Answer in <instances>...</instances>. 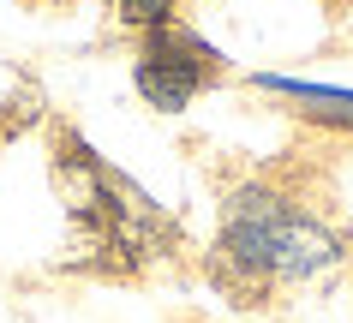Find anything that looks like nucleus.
Segmentation results:
<instances>
[{
	"label": "nucleus",
	"instance_id": "f03ea898",
	"mask_svg": "<svg viewBox=\"0 0 353 323\" xmlns=\"http://www.w3.org/2000/svg\"><path fill=\"white\" fill-rule=\"evenodd\" d=\"M138 90H144L150 108H186V96L198 90V72L186 60H168V54H150L138 66Z\"/></svg>",
	"mask_w": 353,
	"mask_h": 323
},
{
	"label": "nucleus",
	"instance_id": "7ed1b4c3",
	"mask_svg": "<svg viewBox=\"0 0 353 323\" xmlns=\"http://www.w3.org/2000/svg\"><path fill=\"white\" fill-rule=\"evenodd\" d=\"M120 12H126V24H168V0H120Z\"/></svg>",
	"mask_w": 353,
	"mask_h": 323
},
{
	"label": "nucleus",
	"instance_id": "f257e3e1",
	"mask_svg": "<svg viewBox=\"0 0 353 323\" xmlns=\"http://www.w3.org/2000/svg\"><path fill=\"white\" fill-rule=\"evenodd\" d=\"M216 264H234V275L222 269V282H240L245 293H258L263 275H317L323 264H335V240L323 228H312L305 216L281 209L276 198L240 191Z\"/></svg>",
	"mask_w": 353,
	"mask_h": 323
}]
</instances>
